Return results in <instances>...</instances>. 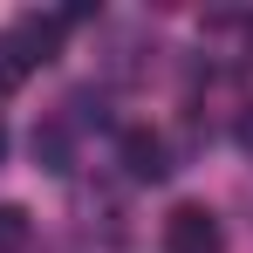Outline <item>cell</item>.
Wrapping results in <instances>:
<instances>
[{"mask_svg":"<svg viewBox=\"0 0 253 253\" xmlns=\"http://www.w3.org/2000/svg\"><path fill=\"white\" fill-rule=\"evenodd\" d=\"M226 240H219V219H212L206 206H178L165 219V253H219Z\"/></svg>","mask_w":253,"mask_h":253,"instance_id":"6da1fadb","label":"cell"},{"mask_svg":"<svg viewBox=\"0 0 253 253\" xmlns=\"http://www.w3.org/2000/svg\"><path fill=\"white\" fill-rule=\"evenodd\" d=\"M124 165H130V178H165V137L158 130H124Z\"/></svg>","mask_w":253,"mask_h":253,"instance_id":"7a4b0ae2","label":"cell"},{"mask_svg":"<svg viewBox=\"0 0 253 253\" xmlns=\"http://www.w3.org/2000/svg\"><path fill=\"white\" fill-rule=\"evenodd\" d=\"M28 69H35V48L21 42V28H7V35H0V89H14Z\"/></svg>","mask_w":253,"mask_h":253,"instance_id":"3957f363","label":"cell"},{"mask_svg":"<svg viewBox=\"0 0 253 253\" xmlns=\"http://www.w3.org/2000/svg\"><path fill=\"white\" fill-rule=\"evenodd\" d=\"M28 233H35L28 212H21V206H0V253H21V247H28Z\"/></svg>","mask_w":253,"mask_h":253,"instance_id":"277c9868","label":"cell"},{"mask_svg":"<svg viewBox=\"0 0 253 253\" xmlns=\"http://www.w3.org/2000/svg\"><path fill=\"white\" fill-rule=\"evenodd\" d=\"M240 144H247V151H253V117H247V124H240Z\"/></svg>","mask_w":253,"mask_h":253,"instance_id":"5b68a950","label":"cell"},{"mask_svg":"<svg viewBox=\"0 0 253 253\" xmlns=\"http://www.w3.org/2000/svg\"><path fill=\"white\" fill-rule=\"evenodd\" d=\"M0 158H7V130H0Z\"/></svg>","mask_w":253,"mask_h":253,"instance_id":"8992f818","label":"cell"}]
</instances>
